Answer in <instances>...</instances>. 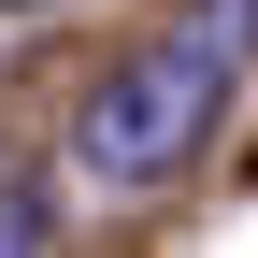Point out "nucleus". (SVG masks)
I'll use <instances>...</instances> for the list:
<instances>
[{"mask_svg": "<svg viewBox=\"0 0 258 258\" xmlns=\"http://www.w3.org/2000/svg\"><path fill=\"white\" fill-rule=\"evenodd\" d=\"M57 215H43V186H15V158H0V244H43Z\"/></svg>", "mask_w": 258, "mask_h": 258, "instance_id": "nucleus-2", "label": "nucleus"}, {"mask_svg": "<svg viewBox=\"0 0 258 258\" xmlns=\"http://www.w3.org/2000/svg\"><path fill=\"white\" fill-rule=\"evenodd\" d=\"M230 86H244V0H186L172 29L115 57L72 115V172L86 186H172L186 158L230 129Z\"/></svg>", "mask_w": 258, "mask_h": 258, "instance_id": "nucleus-1", "label": "nucleus"}, {"mask_svg": "<svg viewBox=\"0 0 258 258\" xmlns=\"http://www.w3.org/2000/svg\"><path fill=\"white\" fill-rule=\"evenodd\" d=\"M0 15H43V0H0Z\"/></svg>", "mask_w": 258, "mask_h": 258, "instance_id": "nucleus-4", "label": "nucleus"}, {"mask_svg": "<svg viewBox=\"0 0 258 258\" xmlns=\"http://www.w3.org/2000/svg\"><path fill=\"white\" fill-rule=\"evenodd\" d=\"M244 72H258V0H244Z\"/></svg>", "mask_w": 258, "mask_h": 258, "instance_id": "nucleus-3", "label": "nucleus"}]
</instances>
